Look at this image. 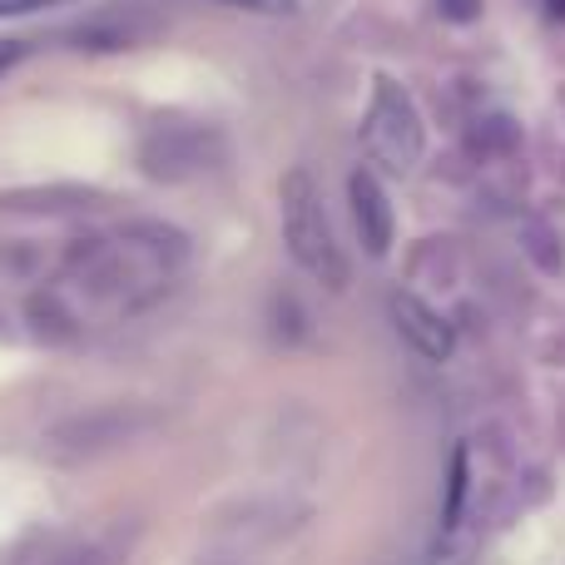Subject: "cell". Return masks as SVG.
<instances>
[{
  "mask_svg": "<svg viewBox=\"0 0 565 565\" xmlns=\"http://www.w3.org/2000/svg\"><path fill=\"white\" fill-rule=\"evenodd\" d=\"M278 204H282V238H288L292 264L308 278H318L322 288H342L348 282V264H342V248L332 238L328 209H322V194L308 169H288L282 174Z\"/></svg>",
  "mask_w": 565,
  "mask_h": 565,
  "instance_id": "6da1fadb",
  "label": "cell"
},
{
  "mask_svg": "<svg viewBox=\"0 0 565 565\" xmlns=\"http://www.w3.org/2000/svg\"><path fill=\"white\" fill-rule=\"evenodd\" d=\"M362 145L377 164H387L392 174H407L422 159V115L412 105V95L397 85V79L377 75L372 85V105L367 119H362Z\"/></svg>",
  "mask_w": 565,
  "mask_h": 565,
  "instance_id": "7a4b0ae2",
  "label": "cell"
},
{
  "mask_svg": "<svg viewBox=\"0 0 565 565\" xmlns=\"http://www.w3.org/2000/svg\"><path fill=\"white\" fill-rule=\"evenodd\" d=\"M348 204H352V224H358L362 248H367L372 258H382L392 248V199L372 169H352Z\"/></svg>",
  "mask_w": 565,
  "mask_h": 565,
  "instance_id": "3957f363",
  "label": "cell"
},
{
  "mask_svg": "<svg viewBox=\"0 0 565 565\" xmlns=\"http://www.w3.org/2000/svg\"><path fill=\"white\" fill-rule=\"evenodd\" d=\"M392 318H397V332L427 362H447L451 358V348H457V338H451V322H441V312L427 308L417 292H397V298H392Z\"/></svg>",
  "mask_w": 565,
  "mask_h": 565,
  "instance_id": "277c9868",
  "label": "cell"
},
{
  "mask_svg": "<svg viewBox=\"0 0 565 565\" xmlns=\"http://www.w3.org/2000/svg\"><path fill=\"white\" fill-rule=\"evenodd\" d=\"M461 501H467V447L451 451V471H447V507H441V531H457V521H461Z\"/></svg>",
  "mask_w": 565,
  "mask_h": 565,
  "instance_id": "5b68a950",
  "label": "cell"
},
{
  "mask_svg": "<svg viewBox=\"0 0 565 565\" xmlns=\"http://www.w3.org/2000/svg\"><path fill=\"white\" fill-rule=\"evenodd\" d=\"M218 6L254 10V15H288V10H292V0H218Z\"/></svg>",
  "mask_w": 565,
  "mask_h": 565,
  "instance_id": "8992f818",
  "label": "cell"
},
{
  "mask_svg": "<svg viewBox=\"0 0 565 565\" xmlns=\"http://www.w3.org/2000/svg\"><path fill=\"white\" fill-rule=\"evenodd\" d=\"M441 10H447L451 20H471L481 10V0H441Z\"/></svg>",
  "mask_w": 565,
  "mask_h": 565,
  "instance_id": "52a82bcc",
  "label": "cell"
},
{
  "mask_svg": "<svg viewBox=\"0 0 565 565\" xmlns=\"http://www.w3.org/2000/svg\"><path fill=\"white\" fill-rule=\"evenodd\" d=\"M40 6H50V0H0V20L6 15H30V10H40Z\"/></svg>",
  "mask_w": 565,
  "mask_h": 565,
  "instance_id": "ba28073f",
  "label": "cell"
},
{
  "mask_svg": "<svg viewBox=\"0 0 565 565\" xmlns=\"http://www.w3.org/2000/svg\"><path fill=\"white\" fill-rule=\"evenodd\" d=\"M15 60H20V45H15V40H6V45H0V70H10Z\"/></svg>",
  "mask_w": 565,
  "mask_h": 565,
  "instance_id": "9c48e42d",
  "label": "cell"
}]
</instances>
